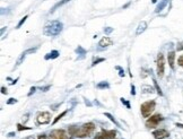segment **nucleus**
<instances>
[{
  "label": "nucleus",
  "instance_id": "nucleus-1",
  "mask_svg": "<svg viewBox=\"0 0 183 139\" xmlns=\"http://www.w3.org/2000/svg\"><path fill=\"white\" fill-rule=\"evenodd\" d=\"M62 28H64L62 23L59 22V20H52V22H49L44 26L43 33L46 36H57V35H59L61 33Z\"/></svg>",
  "mask_w": 183,
  "mask_h": 139
},
{
  "label": "nucleus",
  "instance_id": "nucleus-2",
  "mask_svg": "<svg viewBox=\"0 0 183 139\" xmlns=\"http://www.w3.org/2000/svg\"><path fill=\"white\" fill-rule=\"evenodd\" d=\"M95 130V124L93 122H87L84 123L80 128H77L75 132V136L78 138H85V137H90Z\"/></svg>",
  "mask_w": 183,
  "mask_h": 139
},
{
  "label": "nucleus",
  "instance_id": "nucleus-3",
  "mask_svg": "<svg viewBox=\"0 0 183 139\" xmlns=\"http://www.w3.org/2000/svg\"><path fill=\"white\" fill-rule=\"evenodd\" d=\"M155 106H156V103L155 101H147L145 103H142L141 106H140V111H141V114L144 118H148L153 113V111L155 110Z\"/></svg>",
  "mask_w": 183,
  "mask_h": 139
},
{
  "label": "nucleus",
  "instance_id": "nucleus-4",
  "mask_svg": "<svg viewBox=\"0 0 183 139\" xmlns=\"http://www.w3.org/2000/svg\"><path fill=\"white\" fill-rule=\"evenodd\" d=\"M162 120H163V117H162L159 113L158 114H154V115H152L148 120L146 121V127L149 129L156 128Z\"/></svg>",
  "mask_w": 183,
  "mask_h": 139
},
{
  "label": "nucleus",
  "instance_id": "nucleus-5",
  "mask_svg": "<svg viewBox=\"0 0 183 139\" xmlns=\"http://www.w3.org/2000/svg\"><path fill=\"white\" fill-rule=\"evenodd\" d=\"M49 139H70V137L68 136V134L62 129H56L49 134L48 136Z\"/></svg>",
  "mask_w": 183,
  "mask_h": 139
},
{
  "label": "nucleus",
  "instance_id": "nucleus-6",
  "mask_svg": "<svg viewBox=\"0 0 183 139\" xmlns=\"http://www.w3.org/2000/svg\"><path fill=\"white\" fill-rule=\"evenodd\" d=\"M164 70H165V60L164 56L159 53L157 57V76L162 78L164 76Z\"/></svg>",
  "mask_w": 183,
  "mask_h": 139
},
{
  "label": "nucleus",
  "instance_id": "nucleus-7",
  "mask_svg": "<svg viewBox=\"0 0 183 139\" xmlns=\"http://www.w3.org/2000/svg\"><path fill=\"white\" fill-rule=\"evenodd\" d=\"M116 132L114 130H102L100 134H97L95 139H115Z\"/></svg>",
  "mask_w": 183,
  "mask_h": 139
},
{
  "label": "nucleus",
  "instance_id": "nucleus-8",
  "mask_svg": "<svg viewBox=\"0 0 183 139\" xmlns=\"http://www.w3.org/2000/svg\"><path fill=\"white\" fill-rule=\"evenodd\" d=\"M38 123L40 124H48L50 121H51V114L49 112H41L38 114Z\"/></svg>",
  "mask_w": 183,
  "mask_h": 139
},
{
  "label": "nucleus",
  "instance_id": "nucleus-9",
  "mask_svg": "<svg viewBox=\"0 0 183 139\" xmlns=\"http://www.w3.org/2000/svg\"><path fill=\"white\" fill-rule=\"evenodd\" d=\"M153 136L155 139H165L170 136V132L166 129H158L153 132Z\"/></svg>",
  "mask_w": 183,
  "mask_h": 139
},
{
  "label": "nucleus",
  "instance_id": "nucleus-10",
  "mask_svg": "<svg viewBox=\"0 0 183 139\" xmlns=\"http://www.w3.org/2000/svg\"><path fill=\"white\" fill-rule=\"evenodd\" d=\"M113 44V41L111 38H108V36H105L101 40V41L98 42V45L101 46V48H106V46H110V45Z\"/></svg>",
  "mask_w": 183,
  "mask_h": 139
},
{
  "label": "nucleus",
  "instance_id": "nucleus-11",
  "mask_svg": "<svg viewBox=\"0 0 183 139\" xmlns=\"http://www.w3.org/2000/svg\"><path fill=\"white\" fill-rule=\"evenodd\" d=\"M167 61H168V64H170V67L174 69V61H175V52L174 51H171V52H168L167 54Z\"/></svg>",
  "mask_w": 183,
  "mask_h": 139
},
{
  "label": "nucleus",
  "instance_id": "nucleus-12",
  "mask_svg": "<svg viewBox=\"0 0 183 139\" xmlns=\"http://www.w3.org/2000/svg\"><path fill=\"white\" fill-rule=\"evenodd\" d=\"M146 28H147V23L142 20V22L139 23L138 27H137V31H136V34H137V35H140L141 33L145 32Z\"/></svg>",
  "mask_w": 183,
  "mask_h": 139
},
{
  "label": "nucleus",
  "instance_id": "nucleus-13",
  "mask_svg": "<svg viewBox=\"0 0 183 139\" xmlns=\"http://www.w3.org/2000/svg\"><path fill=\"white\" fill-rule=\"evenodd\" d=\"M166 5H167V0H162L161 2L157 5V7H156V9H155V11H156V13H159L161 10H163V9H164Z\"/></svg>",
  "mask_w": 183,
  "mask_h": 139
},
{
  "label": "nucleus",
  "instance_id": "nucleus-14",
  "mask_svg": "<svg viewBox=\"0 0 183 139\" xmlns=\"http://www.w3.org/2000/svg\"><path fill=\"white\" fill-rule=\"evenodd\" d=\"M58 56H59V52L57 50H53L50 53H48V56H45V59L46 60H49V59H56V58H58Z\"/></svg>",
  "mask_w": 183,
  "mask_h": 139
},
{
  "label": "nucleus",
  "instance_id": "nucleus-15",
  "mask_svg": "<svg viewBox=\"0 0 183 139\" xmlns=\"http://www.w3.org/2000/svg\"><path fill=\"white\" fill-rule=\"evenodd\" d=\"M142 93H147V94H152L154 93V88L152 86H148V85H145V86H142Z\"/></svg>",
  "mask_w": 183,
  "mask_h": 139
},
{
  "label": "nucleus",
  "instance_id": "nucleus-16",
  "mask_svg": "<svg viewBox=\"0 0 183 139\" xmlns=\"http://www.w3.org/2000/svg\"><path fill=\"white\" fill-rule=\"evenodd\" d=\"M69 1H70V0H61L60 2H58V4H57L56 6H54V7L52 8V10H51V13H53V11H54V10L57 9V8H59V7H61V6H64V4H67V2H69Z\"/></svg>",
  "mask_w": 183,
  "mask_h": 139
},
{
  "label": "nucleus",
  "instance_id": "nucleus-17",
  "mask_svg": "<svg viewBox=\"0 0 183 139\" xmlns=\"http://www.w3.org/2000/svg\"><path fill=\"white\" fill-rule=\"evenodd\" d=\"M26 54L27 53L26 52H23L22 54H20V57H19L18 58V60H17V64H16V67H17V66H19V64H22L23 61H24V59H25V57H26Z\"/></svg>",
  "mask_w": 183,
  "mask_h": 139
},
{
  "label": "nucleus",
  "instance_id": "nucleus-18",
  "mask_svg": "<svg viewBox=\"0 0 183 139\" xmlns=\"http://www.w3.org/2000/svg\"><path fill=\"white\" fill-rule=\"evenodd\" d=\"M17 129H18L19 131H22V130H31L32 128H30V127H25V126H23V124H20V123H17Z\"/></svg>",
  "mask_w": 183,
  "mask_h": 139
},
{
  "label": "nucleus",
  "instance_id": "nucleus-19",
  "mask_svg": "<svg viewBox=\"0 0 183 139\" xmlns=\"http://www.w3.org/2000/svg\"><path fill=\"white\" fill-rule=\"evenodd\" d=\"M27 18H28V16H24V17H23V18L20 19V22H19L18 24H17V27H16V28H20L23 24L26 22V19H27Z\"/></svg>",
  "mask_w": 183,
  "mask_h": 139
},
{
  "label": "nucleus",
  "instance_id": "nucleus-20",
  "mask_svg": "<svg viewBox=\"0 0 183 139\" xmlns=\"http://www.w3.org/2000/svg\"><path fill=\"white\" fill-rule=\"evenodd\" d=\"M66 114H67V111H64V112H62V113H61V114H59V115H58V117H57L56 119H54V121H53V124H56L57 122H58V121H59L60 119H61V118H62V117H64Z\"/></svg>",
  "mask_w": 183,
  "mask_h": 139
},
{
  "label": "nucleus",
  "instance_id": "nucleus-21",
  "mask_svg": "<svg viewBox=\"0 0 183 139\" xmlns=\"http://www.w3.org/2000/svg\"><path fill=\"white\" fill-rule=\"evenodd\" d=\"M76 130H77V127L76 126H71L70 128H69V135L70 136H75V132H76Z\"/></svg>",
  "mask_w": 183,
  "mask_h": 139
},
{
  "label": "nucleus",
  "instance_id": "nucleus-22",
  "mask_svg": "<svg viewBox=\"0 0 183 139\" xmlns=\"http://www.w3.org/2000/svg\"><path fill=\"white\" fill-rule=\"evenodd\" d=\"M153 82H154V85H155V87H156L157 93H158V94H159V95H163V93H162V90H161V87L158 86V84H157V82H156V80H155V79H154Z\"/></svg>",
  "mask_w": 183,
  "mask_h": 139
},
{
  "label": "nucleus",
  "instance_id": "nucleus-23",
  "mask_svg": "<svg viewBox=\"0 0 183 139\" xmlns=\"http://www.w3.org/2000/svg\"><path fill=\"white\" fill-rule=\"evenodd\" d=\"M97 87H98V88H108V84L105 83V82H103V83L98 84V85H97Z\"/></svg>",
  "mask_w": 183,
  "mask_h": 139
},
{
  "label": "nucleus",
  "instance_id": "nucleus-24",
  "mask_svg": "<svg viewBox=\"0 0 183 139\" xmlns=\"http://www.w3.org/2000/svg\"><path fill=\"white\" fill-rule=\"evenodd\" d=\"M104 115H105V117H108V119H110V120L112 121V122H114V123H115V124H118V123H116L115 119H114V118H113L112 115H111V114H110V113H104Z\"/></svg>",
  "mask_w": 183,
  "mask_h": 139
},
{
  "label": "nucleus",
  "instance_id": "nucleus-25",
  "mask_svg": "<svg viewBox=\"0 0 183 139\" xmlns=\"http://www.w3.org/2000/svg\"><path fill=\"white\" fill-rule=\"evenodd\" d=\"M121 102H122V103H123L124 105L127 106V109H130V103H129V102L127 101V100H126V98H121Z\"/></svg>",
  "mask_w": 183,
  "mask_h": 139
},
{
  "label": "nucleus",
  "instance_id": "nucleus-26",
  "mask_svg": "<svg viewBox=\"0 0 183 139\" xmlns=\"http://www.w3.org/2000/svg\"><path fill=\"white\" fill-rule=\"evenodd\" d=\"M102 61H104V59H103V58H101V59H97V60H94L93 64H92V67H94L95 64H97L98 62H102Z\"/></svg>",
  "mask_w": 183,
  "mask_h": 139
},
{
  "label": "nucleus",
  "instance_id": "nucleus-27",
  "mask_svg": "<svg viewBox=\"0 0 183 139\" xmlns=\"http://www.w3.org/2000/svg\"><path fill=\"white\" fill-rule=\"evenodd\" d=\"M76 52H77V53H82V54H85V50L82 49V46H78V49L76 50Z\"/></svg>",
  "mask_w": 183,
  "mask_h": 139
},
{
  "label": "nucleus",
  "instance_id": "nucleus-28",
  "mask_svg": "<svg viewBox=\"0 0 183 139\" xmlns=\"http://www.w3.org/2000/svg\"><path fill=\"white\" fill-rule=\"evenodd\" d=\"M176 50H178V51H182V50H183V42H180L179 44H178V46H176Z\"/></svg>",
  "mask_w": 183,
  "mask_h": 139
},
{
  "label": "nucleus",
  "instance_id": "nucleus-29",
  "mask_svg": "<svg viewBox=\"0 0 183 139\" xmlns=\"http://www.w3.org/2000/svg\"><path fill=\"white\" fill-rule=\"evenodd\" d=\"M178 64H179V66L183 67V56H181L179 59H178Z\"/></svg>",
  "mask_w": 183,
  "mask_h": 139
},
{
  "label": "nucleus",
  "instance_id": "nucleus-30",
  "mask_svg": "<svg viewBox=\"0 0 183 139\" xmlns=\"http://www.w3.org/2000/svg\"><path fill=\"white\" fill-rule=\"evenodd\" d=\"M16 102H17L16 98H9V101L7 102V104H14V103H16Z\"/></svg>",
  "mask_w": 183,
  "mask_h": 139
},
{
  "label": "nucleus",
  "instance_id": "nucleus-31",
  "mask_svg": "<svg viewBox=\"0 0 183 139\" xmlns=\"http://www.w3.org/2000/svg\"><path fill=\"white\" fill-rule=\"evenodd\" d=\"M112 31H113L112 27H106V28H105V30H104V32H105V33H106V34H110V33H111V32H112Z\"/></svg>",
  "mask_w": 183,
  "mask_h": 139
},
{
  "label": "nucleus",
  "instance_id": "nucleus-32",
  "mask_svg": "<svg viewBox=\"0 0 183 139\" xmlns=\"http://www.w3.org/2000/svg\"><path fill=\"white\" fill-rule=\"evenodd\" d=\"M116 69H119V70H120V76H121V77H122V76H124V72H123V70H122L121 68H120V67H116Z\"/></svg>",
  "mask_w": 183,
  "mask_h": 139
},
{
  "label": "nucleus",
  "instance_id": "nucleus-33",
  "mask_svg": "<svg viewBox=\"0 0 183 139\" xmlns=\"http://www.w3.org/2000/svg\"><path fill=\"white\" fill-rule=\"evenodd\" d=\"M35 90H36L35 87H32V88H31V92H30V93H28V96H31V95L33 94L34 92H35Z\"/></svg>",
  "mask_w": 183,
  "mask_h": 139
},
{
  "label": "nucleus",
  "instance_id": "nucleus-34",
  "mask_svg": "<svg viewBox=\"0 0 183 139\" xmlns=\"http://www.w3.org/2000/svg\"><path fill=\"white\" fill-rule=\"evenodd\" d=\"M38 139H49L48 138V136H45V135H40L38 136Z\"/></svg>",
  "mask_w": 183,
  "mask_h": 139
},
{
  "label": "nucleus",
  "instance_id": "nucleus-35",
  "mask_svg": "<svg viewBox=\"0 0 183 139\" xmlns=\"http://www.w3.org/2000/svg\"><path fill=\"white\" fill-rule=\"evenodd\" d=\"M1 93H2V94H7V88H5V87H1Z\"/></svg>",
  "mask_w": 183,
  "mask_h": 139
},
{
  "label": "nucleus",
  "instance_id": "nucleus-36",
  "mask_svg": "<svg viewBox=\"0 0 183 139\" xmlns=\"http://www.w3.org/2000/svg\"><path fill=\"white\" fill-rule=\"evenodd\" d=\"M131 94H132V95H135V94H136V92H135V86H134V85L131 86Z\"/></svg>",
  "mask_w": 183,
  "mask_h": 139
},
{
  "label": "nucleus",
  "instance_id": "nucleus-37",
  "mask_svg": "<svg viewBox=\"0 0 183 139\" xmlns=\"http://www.w3.org/2000/svg\"><path fill=\"white\" fill-rule=\"evenodd\" d=\"M176 127H179V128H182L183 129V124L182 123H176Z\"/></svg>",
  "mask_w": 183,
  "mask_h": 139
},
{
  "label": "nucleus",
  "instance_id": "nucleus-38",
  "mask_svg": "<svg viewBox=\"0 0 183 139\" xmlns=\"http://www.w3.org/2000/svg\"><path fill=\"white\" fill-rule=\"evenodd\" d=\"M26 139H35L34 137H28V138H26Z\"/></svg>",
  "mask_w": 183,
  "mask_h": 139
}]
</instances>
